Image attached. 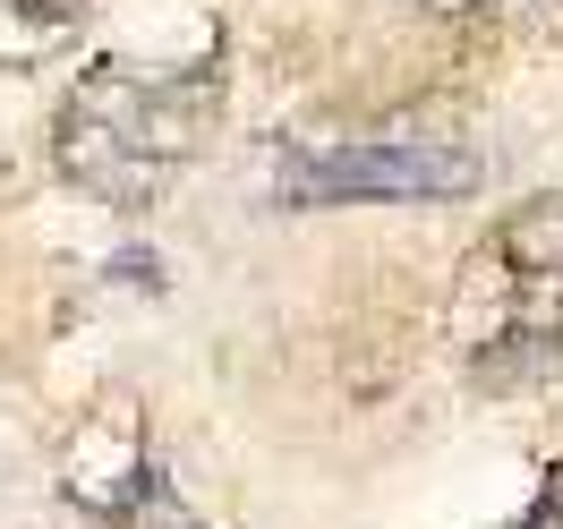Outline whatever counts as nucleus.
<instances>
[{
	"label": "nucleus",
	"mask_w": 563,
	"mask_h": 529,
	"mask_svg": "<svg viewBox=\"0 0 563 529\" xmlns=\"http://www.w3.org/2000/svg\"><path fill=\"white\" fill-rule=\"evenodd\" d=\"M120 529H206V521L172 495L163 470H137V478H129V504H120Z\"/></svg>",
	"instance_id": "nucleus-4"
},
{
	"label": "nucleus",
	"mask_w": 563,
	"mask_h": 529,
	"mask_svg": "<svg viewBox=\"0 0 563 529\" xmlns=\"http://www.w3.org/2000/svg\"><path fill=\"white\" fill-rule=\"evenodd\" d=\"M478 188V154L470 145H324V154H290L282 163V197L299 206H333V197H461Z\"/></svg>",
	"instance_id": "nucleus-2"
},
{
	"label": "nucleus",
	"mask_w": 563,
	"mask_h": 529,
	"mask_svg": "<svg viewBox=\"0 0 563 529\" xmlns=\"http://www.w3.org/2000/svg\"><path fill=\"white\" fill-rule=\"evenodd\" d=\"M495 256H504V274H512L529 299H555V308H563V197L521 206L512 222H504Z\"/></svg>",
	"instance_id": "nucleus-3"
},
{
	"label": "nucleus",
	"mask_w": 563,
	"mask_h": 529,
	"mask_svg": "<svg viewBox=\"0 0 563 529\" xmlns=\"http://www.w3.org/2000/svg\"><path fill=\"white\" fill-rule=\"evenodd\" d=\"M197 120H206V86L197 77H95L69 111H60V172L77 188H95L111 206H145L163 179L188 163L197 145Z\"/></svg>",
	"instance_id": "nucleus-1"
},
{
	"label": "nucleus",
	"mask_w": 563,
	"mask_h": 529,
	"mask_svg": "<svg viewBox=\"0 0 563 529\" xmlns=\"http://www.w3.org/2000/svg\"><path fill=\"white\" fill-rule=\"evenodd\" d=\"M26 26H60V18H77V0H9Z\"/></svg>",
	"instance_id": "nucleus-5"
}]
</instances>
